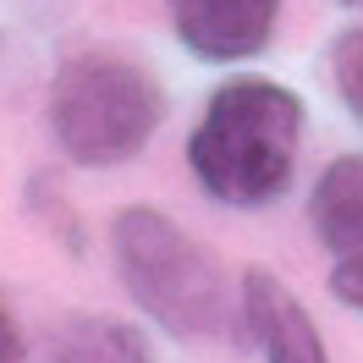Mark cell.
Here are the masks:
<instances>
[{
	"mask_svg": "<svg viewBox=\"0 0 363 363\" xmlns=\"http://www.w3.org/2000/svg\"><path fill=\"white\" fill-rule=\"evenodd\" d=\"M303 143V99L275 77H226L187 138V165L215 204L264 209L286 193Z\"/></svg>",
	"mask_w": 363,
	"mask_h": 363,
	"instance_id": "obj_1",
	"label": "cell"
},
{
	"mask_svg": "<svg viewBox=\"0 0 363 363\" xmlns=\"http://www.w3.org/2000/svg\"><path fill=\"white\" fill-rule=\"evenodd\" d=\"M111 248L121 286L160 330H171L182 341H220L237 330L242 303L231 308L220 259L193 231H182L165 209L149 204L121 209L111 226Z\"/></svg>",
	"mask_w": 363,
	"mask_h": 363,
	"instance_id": "obj_2",
	"label": "cell"
},
{
	"mask_svg": "<svg viewBox=\"0 0 363 363\" xmlns=\"http://www.w3.org/2000/svg\"><path fill=\"white\" fill-rule=\"evenodd\" d=\"M165 121L155 72L116 50H83L50 83V133L72 165H121L149 149Z\"/></svg>",
	"mask_w": 363,
	"mask_h": 363,
	"instance_id": "obj_3",
	"label": "cell"
},
{
	"mask_svg": "<svg viewBox=\"0 0 363 363\" xmlns=\"http://www.w3.org/2000/svg\"><path fill=\"white\" fill-rule=\"evenodd\" d=\"M281 0H171V28L199 61H248L270 45Z\"/></svg>",
	"mask_w": 363,
	"mask_h": 363,
	"instance_id": "obj_4",
	"label": "cell"
},
{
	"mask_svg": "<svg viewBox=\"0 0 363 363\" xmlns=\"http://www.w3.org/2000/svg\"><path fill=\"white\" fill-rule=\"evenodd\" d=\"M242 330L259 341L264 363H330L325 336L314 330L297 292L270 270L242 275Z\"/></svg>",
	"mask_w": 363,
	"mask_h": 363,
	"instance_id": "obj_5",
	"label": "cell"
},
{
	"mask_svg": "<svg viewBox=\"0 0 363 363\" xmlns=\"http://www.w3.org/2000/svg\"><path fill=\"white\" fill-rule=\"evenodd\" d=\"M308 220L341 264L363 259V155H341L319 171L308 193Z\"/></svg>",
	"mask_w": 363,
	"mask_h": 363,
	"instance_id": "obj_6",
	"label": "cell"
},
{
	"mask_svg": "<svg viewBox=\"0 0 363 363\" xmlns=\"http://www.w3.org/2000/svg\"><path fill=\"white\" fill-rule=\"evenodd\" d=\"M50 363H155L133 325L121 319H72L50 347Z\"/></svg>",
	"mask_w": 363,
	"mask_h": 363,
	"instance_id": "obj_7",
	"label": "cell"
},
{
	"mask_svg": "<svg viewBox=\"0 0 363 363\" xmlns=\"http://www.w3.org/2000/svg\"><path fill=\"white\" fill-rule=\"evenodd\" d=\"M330 83H336L347 116L363 127V28H347L330 45Z\"/></svg>",
	"mask_w": 363,
	"mask_h": 363,
	"instance_id": "obj_8",
	"label": "cell"
},
{
	"mask_svg": "<svg viewBox=\"0 0 363 363\" xmlns=\"http://www.w3.org/2000/svg\"><path fill=\"white\" fill-rule=\"evenodd\" d=\"M330 292H336L347 308H358V314H363V259H352V264H336V270H330Z\"/></svg>",
	"mask_w": 363,
	"mask_h": 363,
	"instance_id": "obj_9",
	"label": "cell"
},
{
	"mask_svg": "<svg viewBox=\"0 0 363 363\" xmlns=\"http://www.w3.org/2000/svg\"><path fill=\"white\" fill-rule=\"evenodd\" d=\"M0 363H23V330L6 308V297H0Z\"/></svg>",
	"mask_w": 363,
	"mask_h": 363,
	"instance_id": "obj_10",
	"label": "cell"
},
{
	"mask_svg": "<svg viewBox=\"0 0 363 363\" xmlns=\"http://www.w3.org/2000/svg\"><path fill=\"white\" fill-rule=\"evenodd\" d=\"M336 6H363V0H336Z\"/></svg>",
	"mask_w": 363,
	"mask_h": 363,
	"instance_id": "obj_11",
	"label": "cell"
}]
</instances>
